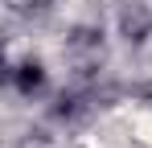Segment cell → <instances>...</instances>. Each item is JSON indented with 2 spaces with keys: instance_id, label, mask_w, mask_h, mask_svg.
<instances>
[{
  "instance_id": "1",
  "label": "cell",
  "mask_w": 152,
  "mask_h": 148,
  "mask_svg": "<svg viewBox=\"0 0 152 148\" xmlns=\"http://www.w3.org/2000/svg\"><path fill=\"white\" fill-rule=\"evenodd\" d=\"M12 82H17V91H21V95L33 99L41 86H45V70H41L37 62H21V66L12 70Z\"/></svg>"
}]
</instances>
